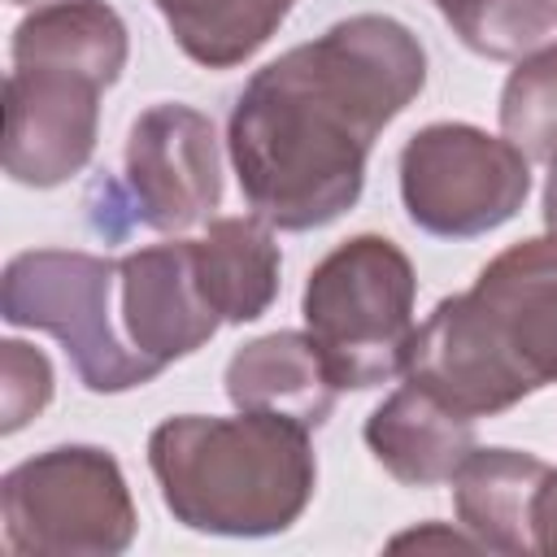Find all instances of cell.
Here are the masks:
<instances>
[{
    "label": "cell",
    "mask_w": 557,
    "mask_h": 557,
    "mask_svg": "<svg viewBox=\"0 0 557 557\" xmlns=\"http://www.w3.org/2000/svg\"><path fill=\"white\" fill-rule=\"evenodd\" d=\"M278 270L283 257L274 226L257 213L209 218L205 235L196 239V274L222 322H257L278 296Z\"/></svg>",
    "instance_id": "cell-14"
},
{
    "label": "cell",
    "mask_w": 557,
    "mask_h": 557,
    "mask_svg": "<svg viewBox=\"0 0 557 557\" xmlns=\"http://www.w3.org/2000/svg\"><path fill=\"white\" fill-rule=\"evenodd\" d=\"M126 22L104 0H57L26 13L13 30V65H65L113 87L126 70Z\"/></svg>",
    "instance_id": "cell-15"
},
{
    "label": "cell",
    "mask_w": 557,
    "mask_h": 557,
    "mask_svg": "<svg viewBox=\"0 0 557 557\" xmlns=\"http://www.w3.org/2000/svg\"><path fill=\"white\" fill-rule=\"evenodd\" d=\"M422 87L418 35L383 13H352L261 65L226 122L248 209L278 231H313L348 213L374 139Z\"/></svg>",
    "instance_id": "cell-1"
},
{
    "label": "cell",
    "mask_w": 557,
    "mask_h": 557,
    "mask_svg": "<svg viewBox=\"0 0 557 557\" xmlns=\"http://www.w3.org/2000/svg\"><path fill=\"white\" fill-rule=\"evenodd\" d=\"M4 548L22 557H117L139 531L126 474L96 444H57L0 479Z\"/></svg>",
    "instance_id": "cell-6"
},
{
    "label": "cell",
    "mask_w": 557,
    "mask_h": 557,
    "mask_svg": "<svg viewBox=\"0 0 557 557\" xmlns=\"http://www.w3.org/2000/svg\"><path fill=\"white\" fill-rule=\"evenodd\" d=\"M366 448L396 483L435 487L461 470L479 448V435L470 413L409 379L366 418Z\"/></svg>",
    "instance_id": "cell-11"
},
{
    "label": "cell",
    "mask_w": 557,
    "mask_h": 557,
    "mask_svg": "<svg viewBox=\"0 0 557 557\" xmlns=\"http://www.w3.org/2000/svg\"><path fill=\"white\" fill-rule=\"evenodd\" d=\"M544 226H548V235H557V165L544 183Z\"/></svg>",
    "instance_id": "cell-22"
},
{
    "label": "cell",
    "mask_w": 557,
    "mask_h": 557,
    "mask_svg": "<svg viewBox=\"0 0 557 557\" xmlns=\"http://www.w3.org/2000/svg\"><path fill=\"white\" fill-rule=\"evenodd\" d=\"M148 470L174 522L235 540L287 531L318 487L309 426L248 409L165 418L148 435Z\"/></svg>",
    "instance_id": "cell-3"
},
{
    "label": "cell",
    "mask_w": 557,
    "mask_h": 557,
    "mask_svg": "<svg viewBox=\"0 0 557 557\" xmlns=\"http://www.w3.org/2000/svg\"><path fill=\"white\" fill-rule=\"evenodd\" d=\"M453 35L487 57V61H518L557 35V0H431Z\"/></svg>",
    "instance_id": "cell-17"
},
{
    "label": "cell",
    "mask_w": 557,
    "mask_h": 557,
    "mask_svg": "<svg viewBox=\"0 0 557 557\" xmlns=\"http://www.w3.org/2000/svg\"><path fill=\"white\" fill-rule=\"evenodd\" d=\"M52 400V361L22 344L4 339L0 344V431L13 435L22 431L35 413H44Z\"/></svg>",
    "instance_id": "cell-19"
},
{
    "label": "cell",
    "mask_w": 557,
    "mask_h": 557,
    "mask_svg": "<svg viewBox=\"0 0 557 557\" xmlns=\"http://www.w3.org/2000/svg\"><path fill=\"white\" fill-rule=\"evenodd\" d=\"M117 313L126 339L170 366L213 339L222 313L209 305L196 274V239L135 248L117 261Z\"/></svg>",
    "instance_id": "cell-10"
},
{
    "label": "cell",
    "mask_w": 557,
    "mask_h": 557,
    "mask_svg": "<svg viewBox=\"0 0 557 557\" xmlns=\"http://www.w3.org/2000/svg\"><path fill=\"white\" fill-rule=\"evenodd\" d=\"M126 200L148 231L178 235L209 222L222 200V148L209 113L191 104H152L126 131Z\"/></svg>",
    "instance_id": "cell-8"
},
{
    "label": "cell",
    "mask_w": 557,
    "mask_h": 557,
    "mask_svg": "<svg viewBox=\"0 0 557 557\" xmlns=\"http://www.w3.org/2000/svg\"><path fill=\"white\" fill-rule=\"evenodd\" d=\"M113 296L117 261L78 248L17 252L0 278L4 322L61 339L87 392H131L165 370L117 331L122 313L113 309Z\"/></svg>",
    "instance_id": "cell-5"
},
{
    "label": "cell",
    "mask_w": 557,
    "mask_h": 557,
    "mask_svg": "<svg viewBox=\"0 0 557 557\" xmlns=\"http://www.w3.org/2000/svg\"><path fill=\"white\" fill-rule=\"evenodd\" d=\"M335 379L309 331H270L226 361V396L248 413H278L318 431L335 409Z\"/></svg>",
    "instance_id": "cell-12"
},
{
    "label": "cell",
    "mask_w": 557,
    "mask_h": 557,
    "mask_svg": "<svg viewBox=\"0 0 557 557\" xmlns=\"http://www.w3.org/2000/svg\"><path fill=\"white\" fill-rule=\"evenodd\" d=\"M500 131L527 157L557 165V39L518 57L500 91Z\"/></svg>",
    "instance_id": "cell-18"
},
{
    "label": "cell",
    "mask_w": 557,
    "mask_h": 557,
    "mask_svg": "<svg viewBox=\"0 0 557 557\" xmlns=\"http://www.w3.org/2000/svg\"><path fill=\"white\" fill-rule=\"evenodd\" d=\"M553 466L535 453L518 448H474L453 474V505L466 535L492 553H535L531 544V509L535 492Z\"/></svg>",
    "instance_id": "cell-13"
},
{
    "label": "cell",
    "mask_w": 557,
    "mask_h": 557,
    "mask_svg": "<svg viewBox=\"0 0 557 557\" xmlns=\"http://www.w3.org/2000/svg\"><path fill=\"white\" fill-rule=\"evenodd\" d=\"M100 91L104 83L65 65H13L4 78V174L22 187L74 178L96 152Z\"/></svg>",
    "instance_id": "cell-9"
},
{
    "label": "cell",
    "mask_w": 557,
    "mask_h": 557,
    "mask_svg": "<svg viewBox=\"0 0 557 557\" xmlns=\"http://www.w3.org/2000/svg\"><path fill=\"white\" fill-rule=\"evenodd\" d=\"M531 544L544 557H557V466L544 474L540 492H535V509H531Z\"/></svg>",
    "instance_id": "cell-20"
},
{
    "label": "cell",
    "mask_w": 557,
    "mask_h": 557,
    "mask_svg": "<svg viewBox=\"0 0 557 557\" xmlns=\"http://www.w3.org/2000/svg\"><path fill=\"white\" fill-rule=\"evenodd\" d=\"M527 191L531 161L470 122H431L400 148V200L426 235H487L522 209Z\"/></svg>",
    "instance_id": "cell-7"
},
{
    "label": "cell",
    "mask_w": 557,
    "mask_h": 557,
    "mask_svg": "<svg viewBox=\"0 0 557 557\" xmlns=\"http://www.w3.org/2000/svg\"><path fill=\"white\" fill-rule=\"evenodd\" d=\"M183 57L205 70H235L283 26L296 0H152Z\"/></svg>",
    "instance_id": "cell-16"
},
{
    "label": "cell",
    "mask_w": 557,
    "mask_h": 557,
    "mask_svg": "<svg viewBox=\"0 0 557 557\" xmlns=\"http://www.w3.org/2000/svg\"><path fill=\"white\" fill-rule=\"evenodd\" d=\"M9 4H35L39 9V4H57V0H9Z\"/></svg>",
    "instance_id": "cell-23"
},
{
    "label": "cell",
    "mask_w": 557,
    "mask_h": 557,
    "mask_svg": "<svg viewBox=\"0 0 557 557\" xmlns=\"http://www.w3.org/2000/svg\"><path fill=\"white\" fill-rule=\"evenodd\" d=\"M479 548V540L474 535H457V531H440L435 522L431 527H422V531H409V535H396L392 540V548Z\"/></svg>",
    "instance_id": "cell-21"
},
{
    "label": "cell",
    "mask_w": 557,
    "mask_h": 557,
    "mask_svg": "<svg viewBox=\"0 0 557 557\" xmlns=\"http://www.w3.org/2000/svg\"><path fill=\"white\" fill-rule=\"evenodd\" d=\"M405 379L470 418L557 383V235L496 252L470 292L444 296L413 331Z\"/></svg>",
    "instance_id": "cell-2"
},
{
    "label": "cell",
    "mask_w": 557,
    "mask_h": 557,
    "mask_svg": "<svg viewBox=\"0 0 557 557\" xmlns=\"http://www.w3.org/2000/svg\"><path fill=\"white\" fill-rule=\"evenodd\" d=\"M413 296V265L383 235H352L313 265L300 313L339 392H366L405 374L418 331Z\"/></svg>",
    "instance_id": "cell-4"
}]
</instances>
